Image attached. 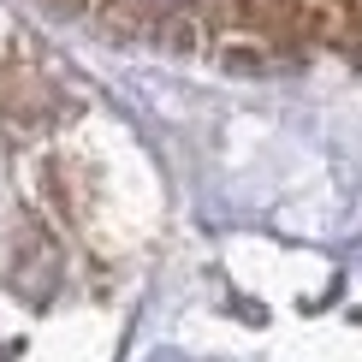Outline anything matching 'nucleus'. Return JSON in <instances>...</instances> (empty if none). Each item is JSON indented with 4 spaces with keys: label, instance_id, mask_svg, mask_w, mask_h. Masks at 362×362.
Instances as JSON below:
<instances>
[]
</instances>
